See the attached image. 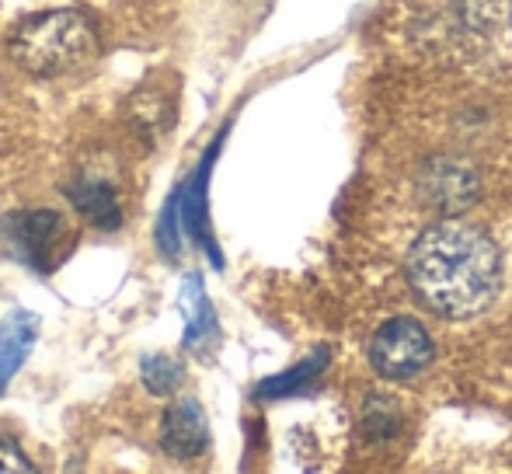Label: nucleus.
<instances>
[{"instance_id": "7ed1b4c3", "label": "nucleus", "mask_w": 512, "mask_h": 474, "mask_svg": "<svg viewBox=\"0 0 512 474\" xmlns=\"http://www.w3.org/2000/svg\"><path fill=\"white\" fill-rule=\"evenodd\" d=\"M63 237H67V227H63L60 213L53 210L7 213L0 220V251L11 255L14 262H25L35 272H46L53 265Z\"/></svg>"}, {"instance_id": "f257e3e1", "label": "nucleus", "mask_w": 512, "mask_h": 474, "mask_svg": "<svg viewBox=\"0 0 512 474\" xmlns=\"http://www.w3.org/2000/svg\"><path fill=\"white\" fill-rule=\"evenodd\" d=\"M408 283L429 311L443 318H474L499 293V248L481 227L453 217L439 220L411 244Z\"/></svg>"}, {"instance_id": "1a4fd4ad", "label": "nucleus", "mask_w": 512, "mask_h": 474, "mask_svg": "<svg viewBox=\"0 0 512 474\" xmlns=\"http://www.w3.org/2000/svg\"><path fill=\"white\" fill-rule=\"evenodd\" d=\"M35 339H39V318L32 311H11L0 321V391L25 366Z\"/></svg>"}, {"instance_id": "20e7f679", "label": "nucleus", "mask_w": 512, "mask_h": 474, "mask_svg": "<svg viewBox=\"0 0 512 474\" xmlns=\"http://www.w3.org/2000/svg\"><path fill=\"white\" fill-rule=\"evenodd\" d=\"M432 359V339L415 318H391L377 328L370 342V363L380 377L408 380Z\"/></svg>"}, {"instance_id": "9b49d317", "label": "nucleus", "mask_w": 512, "mask_h": 474, "mask_svg": "<svg viewBox=\"0 0 512 474\" xmlns=\"http://www.w3.org/2000/svg\"><path fill=\"white\" fill-rule=\"evenodd\" d=\"M126 122L143 136V140H157L171 129L175 122V105L154 84H143L140 91L126 98Z\"/></svg>"}, {"instance_id": "4468645a", "label": "nucleus", "mask_w": 512, "mask_h": 474, "mask_svg": "<svg viewBox=\"0 0 512 474\" xmlns=\"http://www.w3.org/2000/svg\"><path fill=\"white\" fill-rule=\"evenodd\" d=\"M0 474H39L25 450L18 447V440L7 433H0Z\"/></svg>"}, {"instance_id": "ddd939ff", "label": "nucleus", "mask_w": 512, "mask_h": 474, "mask_svg": "<svg viewBox=\"0 0 512 474\" xmlns=\"http://www.w3.org/2000/svg\"><path fill=\"white\" fill-rule=\"evenodd\" d=\"M178 224H182V213H178V192H175L168 199V206L161 210V217H157V248L171 262L182 255V227Z\"/></svg>"}, {"instance_id": "39448f33", "label": "nucleus", "mask_w": 512, "mask_h": 474, "mask_svg": "<svg viewBox=\"0 0 512 474\" xmlns=\"http://www.w3.org/2000/svg\"><path fill=\"white\" fill-rule=\"evenodd\" d=\"M161 447L175 461H196L209 447V422L196 398H178L161 419Z\"/></svg>"}, {"instance_id": "0eeeda50", "label": "nucleus", "mask_w": 512, "mask_h": 474, "mask_svg": "<svg viewBox=\"0 0 512 474\" xmlns=\"http://www.w3.org/2000/svg\"><path fill=\"white\" fill-rule=\"evenodd\" d=\"M67 199L91 227L98 231H119L122 227V203L112 182L102 175H81L77 182L67 185Z\"/></svg>"}, {"instance_id": "f8f14e48", "label": "nucleus", "mask_w": 512, "mask_h": 474, "mask_svg": "<svg viewBox=\"0 0 512 474\" xmlns=\"http://www.w3.org/2000/svg\"><path fill=\"white\" fill-rule=\"evenodd\" d=\"M140 380L150 394L168 398V394H175L178 387L185 384V366H182V359H175L168 353H150L140 359Z\"/></svg>"}, {"instance_id": "6e6552de", "label": "nucleus", "mask_w": 512, "mask_h": 474, "mask_svg": "<svg viewBox=\"0 0 512 474\" xmlns=\"http://www.w3.org/2000/svg\"><path fill=\"white\" fill-rule=\"evenodd\" d=\"M425 199H429L436 210L443 213H457L464 206H471L474 192H478V182L474 175L457 161H436L425 171Z\"/></svg>"}, {"instance_id": "f03ea898", "label": "nucleus", "mask_w": 512, "mask_h": 474, "mask_svg": "<svg viewBox=\"0 0 512 474\" xmlns=\"http://www.w3.org/2000/svg\"><path fill=\"white\" fill-rule=\"evenodd\" d=\"M11 60L32 77H63L84 67L98 53V28L84 11L63 7V11L32 14L14 28Z\"/></svg>"}, {"instance_id": "423d86ee", "label": "nucleus", "mask_w": 512, "mask_h": 474, "mask_svg": "<svg viewBox=\"0 0 512 474\" xmlns=\"http://www.w3.org/2000/svg\"><path fill=\"white\" fill-rule=\"evenodd\" d=\"M216 154H220V140L206 150V157L196 168V175L182 185V192H178V213H182V231L189 234L196 244H203L209 262L220 265L223 258H220V248L213 244V237H209V217H206V182H209V168H213Z\"/></svg>"}, {"instance_id": "9d476101", "label": "nucleus", "mask_w": 512, "mask_h": 474, "mask_svg": "<svg viewBox=\"0 0 512 474\" xmlns=\"http://www.w3.org/2000/svg\"><path fill=\"white\" fill-rule=\"evenodd\" d=\"M182 314H185V339H182L185 349H192V353H209V346L216 342V314L199 276L185 279Z\"/></svg>"}]
</instances>
